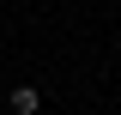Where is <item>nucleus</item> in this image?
I'll use <instances>...</instances> for the list:
<instances>
[{
    "mask_svg": "<svg viewBox=\"0 0 121 115\" xmlns=\"http://www.w3.org/2000/svg\"><path fill=\"white\" fill-rule=\"evenodd\" d=\"M43 109V91L36 85H12V115H36Z\"/></svg>",
    "mask_w": 121,
    "mask_h": 115,
    "instance_id": "nucleus-1",
    "label": "nucleus"
}]
</instances>
